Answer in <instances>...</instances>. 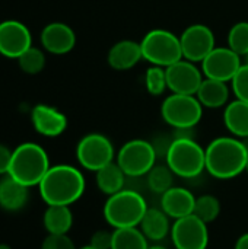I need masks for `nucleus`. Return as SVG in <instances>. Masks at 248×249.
<instances>
[{
  "label": "nucleus",
  "mask_w": 248,
  "mask_h": 249,
  "mask_svg": "<svg viewBox=\"0 0 248 249\" xmlns=\"http://www.w3.org/2000/svg\"><path fill=\"white\" fill-rule=\"evenodd\" d=\"M206 152V172L216 179H232L246 172L248 147L244 140L234 136L213 139Z\"/></svg>",
  "instance_id": "obj_1"
},
{
  "label": "nucleus",
  "mask_w": 248,
  "mask_h": 249,
  "mask_svg": "<svg viewBox=\"0 0 248 249\" xmlns=\"http://www.w3.org/2000/svg\"><path fill=\"white\" fill-rule=\"evenodd\" d=\"M39 196L47 206H72L85 193L83 174L72 165H54L41 179Z\"/></svg>",
  "instance_id": "obj_2"
},
{
  "label": "nucleus",
  "mask_w": 248,
  "mask_h": 249,
  "mask_svg": "<svg viewBox=\"0 0 248 249\" xmlns=\"http://www.w3.org/2000/svg\"><path fill=\"white\" fill-rule=\"evenodd\" d=\"M148 210L145 197L132 188H124L110 196L104 203L102 214L113 229L137 228Z\"/></svg>",
  "instance_id": "obj_3"
},
{
  "label": "nucleus",
  "mask_w": 248,
  "mask_h": 249,
  "mask_svg": "<svg viewBox=\"0 0 248 249\" xmlns=\"http://www.w3.org/2000/svg\"><path fill=\"white\" fill-rule=\"evenodd\" d=\"M50 168L48 155L39 144L22 143L13 150L7 175L29 188L39 185Z\"/></svg>",
  "instance_id": "obj_4"
},
{
  "label": "nucleus",
  "mask_w": 248,
  "mask_h": 249,
  "mask_svg": "<svg viewBox=\"0 0 248 249\" xmlns=\"http://www.w3.org/2000/svg\"><path fill=\"white\" fill-rule=\"evenodd\" d=\"M165 163L175 177L183 179H194L206 171V152L194 139H174Z\"/></svg>",
  "instance_id": "obj_5"
},
{
  "label": "nucleus",
  "mask_w": 248,
  "mask_h": 249,
  "mask_svg": "<svg viewBox=\"0 0 248 249\" xmlns=\"http://www.w3.org/2000/svg\"><path fill=\"white\" fill-rule=\"evenodd\" d=\"M140 48L142 55L148 63L164 69L184 58L180 36L167 29L149 31L143 36Z\"/></svg>",
  "instance_id": "obj_6"
},
{
  "label": "nucleus",
  "mask_w": 248,
  "mask_h": 249,
  "mask_svg": "<svg viewBox=\"0 0 248 249\" xmlns=\"http://www.w3.org/2000/svg\"><path fill=\"white\" fill-rule=\"evenodd\" d=\"M161 117L174 130L194 128L203 117V105L196 95L171 93L161 105Z\"/></svg>",
  "instance_id": "obj_7"
},
{
  "label": "nucleus",
  "mask_w": 248,
  "mask_h": 249,
  "mask_svg": "<svg viewBox=\"0 0 248 249\" xmlns=\"http://www.w3.org/2000/svg\"><path fill=\"white\" fill-rule=\"evenodd\" d=\"M158 155L149 140L133 139L124 143L117 156L115 162L127 175V178H142L156 165Z\"/></svg>",
  "instance_id": "obj_8"
},
{
  "label": "nucleus",
  "mask_w": 248,
  "mask_h": 249,
  "mask_svg": "<svg viewBox=\"0 0 248 249\" xmlns=\"http://www.w3.org/2000/svg\"><path fill=\"white\" fill-rule=\"evenodd\" d=\"M115 150L111 140L101 133L83 136L76 146V158L79 165L91 172H96L105 165L115 160Z\"/></svg>",
  "instance_id": "obj_9"
},
{
  "label": "nucleus",
  "mask_w": 248,
  "mask_h": 249,
  "mask_svg": "<svg viewBox=\"0 0 248 249\" xmlns=\"http://www.w3.org/2000/svg\"><path fill=\"white\" fill-rule=\"evenodd\" d=\"M170 236L175 249H208L209 247L208 223L196 214L174 220Z\"/></svg>",
  "instance_id": "obj_10"
},
{
  "label": "nucleus",
  "mask_w": 248,
  "mask_h": 249,
  "mask_svg": "<svg viewBox=\"0 0 248 249\" xmlns=\"http://www.w3.org/2000/svg\"><path fill=\"white\" fill-rule=\"evenodd\" d=\"M183 57L191 63H202L216 47L215 34L205 23H193L180 35Z\"/></svg>",
  "instance_id": "obj_11"
},
{
  "label": "nucleus",
  "mask_w": 248,
  "mask_h": 249,
  "mask_svg": "<svg viewBox=\"0 0 248 249\" xmlns=\"http://www.w3.org/2000/svg\"><path fill=\"white\" fill-rule=\"evenodd\" d=\"M241 66V55L229 47H215L202 61V71L208 79L231 82Z\"/></svg>",
  "instance_id": "obj_12"
},
{
  "label": "nucleus",
  "mask_w": 248,
  "mask_h": 249,
  "mask_svg": "<svg viewBox=\"0 0 248 249\" xmlns=\"http://www.w3.org/2000/svg\"><path fill=\"white\" fill-rule=\"evenodd\" d=\"M165 73L168 89L172 93L196 95L203 82V71L196 67V63L186 58L167 67Z\"/></svg>",
  "instance_id": "obj_13"
},
{
  "label": "nucleus",
  "mask_w": 248,
  "mask_h": 249,
  "mask_svg": "<svg viewBox=\"0 0 248 249\" xmlns=\"http://www.w3.org/2000/svg\"><path fill=\"white\" fill-rule=\"evenodd\" d=\"M32 47V36L26 25L19 20H4L0 23V54L7 58L19 55Z\"/></svg>",
  "instance_id": "obj_14"
},
{
  "label": "nucleus",
  "mask_w": 248,
  "mask_h": 249,
  "mask_svg": "<svg viewBox=\"0 0 248 249\" xmlns=\"http://www.w3.org/2000/svg\"><path fill=\"white\" fill-rule=\"evenodd\" d=\"M31 121L37 133L45 137H57L67 128V117L57 108L38 104L32 108Z\"/></svg>",
  "instance_id": "obj_15"
},
{
  "label": "nucleus",
  "mask_w": 248,
  "mask_h": 249,
  "mask_svg": "<svg viewBox=\"0 0 248 249\" xmlns=\"http://www.w3.org/2000/svg\"><path fill=\"white\" fill-rule=\"evenodd\" d=\"M194 204H196L194 194L186 187H175V185L171 187L164 194H161V200H159V207L172 220H178L181 217L193 214Z\"/></svg>",
  "instance_id": "obj_16"
},
{
  "label": "nucleus",
  "mask_w": 248,
  "mask_h": 249,
  "mask_svg": "<svg viewBox=\"0 0 248 249\" xmlns=\"http://www.w3.org/2000/svg\"><path fill=\"white\" fill-rule=\"evenodd\" d=\"M41 44L51 54H67L75 48V31L63 22H51L41 32Z\"/></svg>",
  "instance_id": "obj_17"
},
{
  "label": "nucleus",
  "mask_w": 248,
  "mask_h": 249,
  "mask_svg": "<svg viewBox=\"0 0 248 249\" xmlns=\"http://www.w3.org/2000/svg\"><path fill=\"white\" fill-rule=\"evenodd\" d=\"M142 58L143 55H142L140 42L132 39H123L115 42L110 48L107 55V61L110 67L120 71L133 69Z\"/></svg>",
  "instance_id": "obj_18"
},
{
  "label": "nucleus",
  "mask_w": 248,
  "mask_h": 249,
  "mask_svg": "<svg viewBox=\"0 0 248 249\" xmlns=\"http://www.w3.org/2000/svg\"><path fill=\"white\" fill-rule=\"evenodd\" d=\"M171 226L172 225L170 223V217L161 207H148L139 225L146 239L153 244L162 242L171 233Z\"/></svg>",
  "instance_id": "obj_19"
},
{
  "label": "nucleus",
  "mask_w": 248,
  "mask_h": 249,
  "mask_svg": "<svg viewBox=\"0 0 248 249\" xmlns=\"http://www.w3.org/2000/svg\"><path fill=\"white\" fill-rule=\"evenodd\" d=\"M28 201V187L18 182L10 175L0 179V207L6 212H18Z\"/></svg>",
  "instance_id": "obj_20"
},
{
  "label": "nucleus",
  "mask_w": 248,
  "mask_h": 249,
  "mask_svg": "<svg viewBox=\"0 0 248 249\" xmlns=\"http://www.w3.org/2000/svg\"><path fill=\"white\" fill-rule=\"evenodd\" d=\"M224 124L237 139H248V102L235 99L225 105Z\"/></svg>",
  "instance_id": "obj_21"
},
{
  "label": "nucleus",
  "mask_w": 248,
  "mask_h": 249,
  "mask_svg": "<svg viewBox=\"0 0 248 249\" xmlns=\"http://www.w3.org/2000/svg\"><path fill=\"white\" fill-rule=\"evenodd\" d=\"M95 181H96L98 190L107 197H110L126 188L127 175L114 160L95 172Z\"/></svg>",
  "instance_id": "obj_22"
},
{
  "label": "nucleus",
  "mask_w": 248,
  "mask_h": 249,
  "mask_svg": "<svg viewBox=\"0 0 248 249\" xmlns=\"http://www.w3.org/2000/svg\"><path fill=\"white\" fill-rule=\"evenodd\" d=\"M197 99L203 105V108H222L227 105L229 98V89L227 82L215 80V79H203L197 93Z\"/></svg>",
  "instance_id": "obj_23"
},
{
  "label": "nucleus",
  "mask_w": 248,
  "mask_h": 249,
  "mask_svg": "<svg viewBox=\"0 0 248 249\" xmlns=\"http://www.w3.org/2000/svg\"><path fill=\"white\" fill-rule=\"evenodd\" d=\"M42 223L50 235H67L73 226V213L70 206H47Z\"/></svg>",
  "instance_id": "obj_24"
},
{
  "label": "nucleus",
  "mask_w": 248,
  "mask_h": 249,
  "mask_svg": "<svg viewBox=\"0 0 248 249\" xmlns=\"http://www.w3.org/2000/svg\"><path fill=\"white\" fill-rule=\"evenodd\" d=\"M149 241L140 228H120L113 229L111 249H148Z\"/></svg>",
  "instance_id": "obj_25"
},
{
  "label": "nucleus",
  "mask_w": 248,
  "mask_h": 249,
  "mask_svg": "<svg viewBox=\"0 0 248 249\" xmlns=\"http://www.w3.org/2000/svg\"><path fill=\"white\" fill-rule=\"evenodd\" d=\"M174 172L170 169V166L165 165H155L148 174H146V185L148 188L155 194H164L171 187H174Z\"/></svg>",
  "instance_id": "obj_26"
},
{
  "label": "nucleus",
  "mask_w": 248,
  "mask_h": 249,
  "mask_svg": "<svg viewBox=\"0 0 248 249\" xmlns=\"http://www.w3.org/2000/svg\"><path fill=\"white\" fill-rule=\"evenodd\" d=\"M193 214H196L200 220H203L208 225L215 222L221 214L219 198L212 194H202L200 197H196Z\"/></svg>",
  "instance_id": "obj_27"
},
{
  "label": "nucleus",
  "mask_w": 248,
  "mask_h": 249,
  "mask_svg": "<svg viewBox=\"0 0 248 249\" xmlns=\"http://www.w3.org/2000/svg\"><path fill=\"white\" fill-rule=\"evenodd\" d=\"M18 61H19V67L26 74H37L42 71L45 67V55L37 47H29L26 51H23L19 55Z\"/></svg>",
  "instance_id": "obj_28"
},
{
  "label": "nucleus",
  "mask_w": 248,
  "mask_h": 249,
  "mask_svg": "<svg viewBox=\"0 0 248 249\" xmlns=\"http://www.w3.org/2000/svg\"><path fill=\"white\" fill-rule=\"evenodd\" d=\"M228 47L238 55L248 54V22L235 23L228 32Z\"/></svg>",
  "instance_id": "obj_29"
},
{
  "label": "nucleus",
  "mask_w": 248,
  "mask_h": 249,
  "mask_svg": "<svg viewBox=\"0 0 248 249\" xmlns=\"http://www.w3.org/2000/svg\"><path fill=\"white\" fill-rule=\"evenodd\" d=\"M145 85L152 96H161L168 89L165 69L159 66L149 67L145 74Z\"/></svg>",
  "instance_id": "obj_30"
},
{
  "label": "nucleus",
  "mask_w": 248,
  "mask_h": 249,
  "mask_svg": "<svg viewBox=\"0 0 248 249\" xmlns=\"http://www.w3.org/2000/svg\"><path fill=\"white\" fill-rule=\"evenodd\" d=\"M231 85L237 99L248 102V63L240 67V70L231 80Z\"/></svg>",
  "instance_id": "obj_31"
},
{
  "label": "nucleus",
  "mask_w": 248,
  "mask_h": 249,
  "mask_svg": "<svg viewBox=\"0 0 248 249\" xmlns=\"http://www.w3.org/2000/svg\"><path fill=\"white\" fill-rule=\"evenodd\" d=\"M41 249H76L75 242L67 235H50L42 241Z\"/></svg>",
  "instance_id": "obj_32"
},
{
  "label": "nucleus",
  "mask_w": 248,
  "mask_h": 249,
  "mask_svg": "<svg viewBox=\"0 0 248 249\" xmlns=\"http://www.w3.org/2000/svg\"><path fill=\"white\" fill-rule=\"evenodd\" d=\"M91 247L95 249H111L113 247V231L101 229L91 236Z\"/></svg>",
  "instance_id": "obj_33"
},
{
  "label": "nucleus",
  "mask_w": 248,
  "mask_h": 249,
  "mask_svg": "<svg viewBox=\"0 0 248 249\" xmlns=\"http://www.w3.org/2000/svg\"><path fill=\"white\" fill-rule=\"evenodd\" d=\"M172 140H174V136L170 137V136L161 134V136H156V137L151 142L152 146H153V149H155V152H156V155H158V158H164V159H165L167 152H168V149H170Z\"/></svg>",
  "instance_id": "obj_34"
},
{
  "label": "nucleus",
  "mask_w": 248,
  "mask_h": 249,
  "mask_svg": "<svg viewBox=\"0 0 248 249\" xmlns=\"http://www.w3.org/2000/svg\"><path fill=\"white\" fill-rule=\"evenodd\" d=\"M12 155H13V150H10L4 144H0V175H7L9 174Z\"/></svg>",
  "instance_id": "obj_35"
},
{
  "label": "nucleus",
  "mask_w": 248,
  "mask_h": 249,
  "mask_svg": "<svg viewBox=\"0 0 248 249\" xmlns=\"http://www.w3.org/2000/svg\"><path fill=\"white\" fill-rule=\"evenodd\" d=\"M234 249H248V232L247 233H243L237 239V242L234 245Z\"/></svg>",
  "instance_id": "obj_36"
},
{
  "label": "nucleus",
  "mask_w": 248,
  "mask_h": 249,
  "mask_svg": "<svg viewBox=\"0 0 248 249\" xmlns=\"http://www.w3.org/2000/svg\"><path fill=\"white\" fill-rule=\"evenodd\" d=\"M148 249H168L167 247H164V245H161L159 242L158 244H153V245H149Z\"/></svg>",
  "instance_id": "obj_37"
},
{
  "label": "nucleus",
  "mask_w": 248,
  "mask_h": 249,
  "mask_svg": "<svg viewBox=\"0 0 248 249\" xmlns=\"http://www.w3.org/2000/svg\"><path fill=\"white\" fill-rule=\"evenodd\" d=\"M0 249H12L9 245H6V244H0Z\"/></svg>",
  "instance_id": "obj_38"
},
{
  "label": "nucleus",
  "mask_w": 248,
  "mask_h": 249,
  "mask_svg": "<svg viewBox=\"0 0 248 249\" xmlns=\"http://www.w3.org/2000/svg\"><path fill=\"white\" fill-rule=\"evenodd\" d=\"M79 249H95L94 247H91V245H86V247H82V248Z\"/></svg>",
  "instance_id": "obj_39"
},
{
  "label": "nucleus",
  "mask_w": 248,
  "mask_h": 249,
  "mask_svg": "<svg viewBox=\"0 0 248 249\" xmlns=\"http://www.w3.org/2000/svg\"><path fill=\"white\" fill-rule=\"evenodd\" d=\"M246 172H247V174H248V162H247V168H246Z\"/></svg>",
  "instance_id": "obj_40"
},
{
  "label": "nucleus",
  "mask_w": 248,
  "mask_h": 249,
  "mask_svg": "<svg viewBox=\"0 0 248 249\" xmlns=\"http://www.w3.org/2000/svg\"><path fill=\"white\" fill-rule=\"evenodd\" d=\"M247 63H248V54H247Z\"/></svg>",
  "instance_id": "obj_41"
}]
</instances>
